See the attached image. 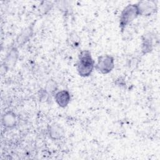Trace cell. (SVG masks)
Returning <instances> with one entry per match:
<instances>
[{
	"instance_id": "cell-5",
	"label": "cell",
	"mask_w": 160,
	"mask_h": 160,
	"mask_svg": "<svg viewBox=\"0 0 160 160\" xmlns=\"http://www.w3.org/2000/svg\"><path fill=\"white\" fill-rule=\"evenodd\" d=\"M34 33V25L31 24L24 28L18 34L16 39V44L17 47H21L24 45L32 36Z\"/></svg>"
},
{
	"instance_id": "cell-12",
	"label": "cell",
	"mask_w": 160,
	"mask_h": 160,
	"mask_svg": "<svg viewBox=\"0 0 160 160\" xmlns=\"http://www.w3.org/2000/svg\"><path fill=\"white\" fill-rule=\"evenodd\" d=\"M69 41H70V44L71 46H74V47H77L79 46V38L78 37V36L75 33V32H72L71 33L70 36H69Z\"/></svg>"
},
{
	"instance_id": "cell-1",
	"label": "cell",
	"mask_w": 160,
	"mask_h": 160,
	"mask_svg": "<svg viewBox=\"0 0 160 160\" xmlns=\"http://www.w3.org/2000/svg\"><path fill=\"white\" fill-rule=\"evenodd\" d=\"M95 64L91 52L88 50L81 51L79 55L76 64L77 71L82 77L90 76L94 68Z\"/></svg>"
},
{
	"instance_id": "cell-9",
	"label": "cell",
	"mask_w": 160,
	"mask_h": 160,
	"mask_svg": "<svg viewBox=\"0 0 160 160\" xmlns=\"http://www.w3.org/2000/svg\"><path fill=\"white\" fill-rule=\"evenodd\" d=\"M2 125L6 128H12L16 126V116L12 111L6 112L2 118Z\"/></svg>"
},
{
	"instance_id": "cell-2",
	"label": "cell",
	"mask_w": 160,
	"mask_h": 160,
	"mask_svg": "<svg viewBox=\"0 0 160 160\" xmlns=\"http://www.w3.org/2000/svg\"><path fill=\"white\" fill-rule=\"evenodd\" d=\"M139 16L136 4L126 6L122 11L119 18V28L123 32L126 27Z\"/></svg>"
},
{
	"instance_id": "cell-6",
	"label": "cell",
	"mask_w": 160,
	"mask_h": 160,
	"mask_svg": "<svg viewBox=\"0 0 160 160\" xmlns=\"http://www.w3.org/2000/svg\"><path fill=\"white\" fill-rule=\"evenodd\" d=\"M18 58L19 51L18 49V47L15 46L12 47L7 54L4 61L2 67L4 68V69L9 70L16 64Z\"/></svg>"
},
{
	"instance_id": "cell-4",
	"label": "cell",
	"mask_w": 160,
	"mask_h": 160,
	"mask_svg": "<svg viewBox=\"0 0 160 160\" xmlns=\"http://www.w3.org/2000/svg\"><path fill=\"white\" fill-rule=\"evenodd\" d=\"M139 16H150L157 11V4L154 1H142L137 4Z\"/></svg>"
},
{
	"instance_id": "cell-8",
	"label": "cell",
	"mask_w": 160,
	"mask_h": 160,
	"mask_svg": "<svg viewBox=\"0 0 160 160\" xmlns=\"http://www.w3.org/2000/svg\"><path fill=\"white\" fill-rule=\"evenodd\" d=\"M49 134L51 139L58 140L60 139L64 135V129L56 123H53L49 127Z\"/></svg>"
},
{
	"instance_id": "cell-7",
	"label": "cell",
	"mask_w": 160,
	"mask_h": 160,
	"mask_svg": "<svg viewBox=\"0 0 160 160\" xmlns=\"http://www.w3.org/2000/svg\"><path fill=\"white\" fill-rule=\"evenodd\" d=\"M54 99L59 106L61 108H65L68 105L71 101L70 94L67 90L59 91L55 94Z\"/></svg>"
},
{
	"instance_id": "cell-3",
	"label": "cell",
	"mask_w": 160,
	"mask_h": 160,
	"mask_svg": "<svg viewBox=\"0 0 160 160\" xmlns=\"http://www.w3.org/2000/svg\"><path fill=\"white\" fill-rule=\"evenodd\" d=\"M95 69L102 74L111 72L114 68V59L109 54H104L98 57Z\"/></svg>"
},
{
	"instance_id": "cell-10",
	"label": "cell",
	"mask_w": 160,
	"mask_h": 160,
	"mask_svg": "<svg viewBox=\"0 0 160 160\" xmlns=\"http://www.w3.org/2000/svg\"><path fill=\"white\" fill-rule=\"evenodd\" d=\"M152 38L150 34H146L142 38L141 51L142 54H146L152 51Z\"/></svg>"
},
{
	"instance_id": "cell-11",
	"label": "cell",
	"mask_w": 160,
	"mask_h": 160,
	"mask_svg": "<svg viewBox=\"0 0 160 160\" xmlns=\"http://www.w3.org/2000/svg\"><path fill=\"white\" fill-rule=\"evenodd\" d=\"M52 6L51 2H42V3L39 6V12L42 14H46L49 10H51V7Z\"/></svg>"
}]
</instances>
